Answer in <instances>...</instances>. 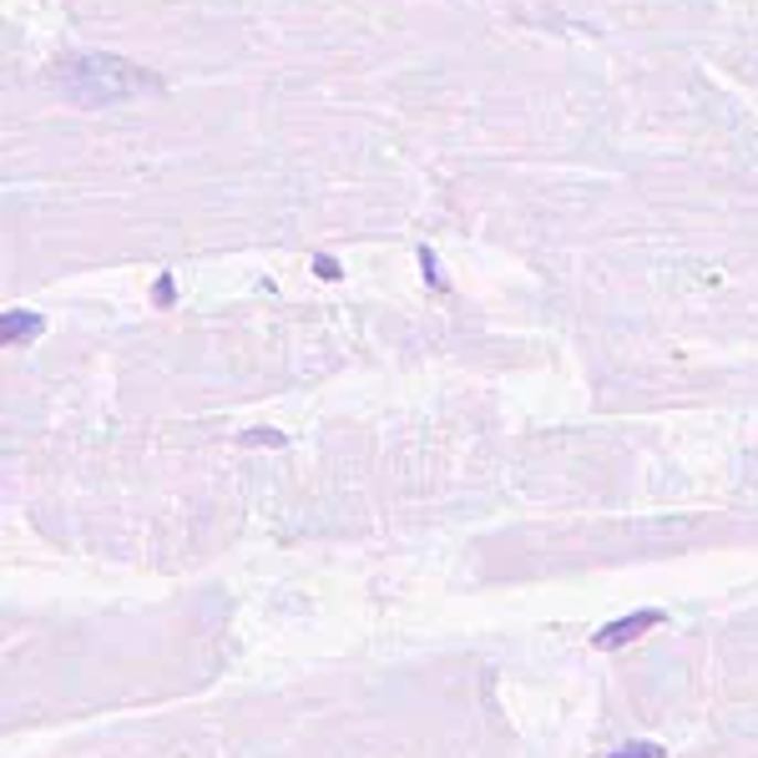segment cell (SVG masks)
I'll list each match as a JSON object with an SVG mask.
<instances>
[{
    "label": "cell",
    "instance_id": "1",
    "mask_svg": "<svg viewBox=\"0 0 758 758\" xmlns=\"http://www.w3.org/2000/svg\"><path fill=\"white\" fill-rule=\"evenodd\" d=\"M51 86H56L72 107H122V102H137V96H157L162 92V76L137 66L127 56H112V51H72L51 66Z\"/></svg>",
    "mask_w": 758,
    "mask_h": 758
},
{
    "label": "cell",
    "instance_id": "2",
    "mask_svg": "<svg viewBox=\"0 0 758 758\" xmlns=\"http://www.w3.org/2000/svg\"><path fill=\"white\" fill-rule=\"evenodd\" d=\"M652 628H663V612L657 607H648V612H632V617H622V622H607L602 632H597V648L602 652H612V648H628V642H638L642 632H652Z\"/></svg>",
    "mask_w": 758,
    "mask_h": 758
},
{
    "label": "cell",
    "instance_id": "3",
    "mask_svg": "<svg viewBox=\"0 0 758 758\" xmlns=\"http://www.w3.org/2000/svg\"><path fill=\"white\" fill-rule=\"evenodd\" d=\"M46 334V319L31 308H6L0 314V344H36Z\"/></svg>",
    "mask_w": 758,
    "mask_h": 758
},
{
    "label": "cell",
    "instance_id": "4",
    "mask_svg": "<svg viewBox=\"0 0 758 758\" xmlns=\"http://www.w3.org/2000/svg\"><path fill=\"white\" fill-rule=\"evenodd\" d=\"M607 758H667L657 744H628V748H617V754H607Z\"/></svg>",
    "mask_w": 758,
    "mask_h": 758
},
{
    "label": "cell",
    "instance_id": "5",
    "mask_svg": "<svg viewBox=\"0 0 758 758\" xmlns=\"http://www.w3.org/2000/svg\"><path fill=\"white\" fill-rule=\"evenodd\" d=\"M420 269H425V278L435 288H445V273H440V263H435V249H420Z\"/></svg>",
    "mask_w": 758,
    "mask_h": 758
},
{
    "label": "cell",
    "instance_id": "6",
    "mask_svg": "<svg viewBox=\"0 0 758 758\" xmlns=\"http://www.w3.org/2000/svg\"><path fill=\"white\" fill-rule=\"evenodd\" d=\"M314 269H319V278H339V263H334L329 253H319V259H314Z\"/></svg>",
    "mask_w": 758,
    "mask_h": 758
},
{
    "label": "cell",
    "instance_id": "7",
    "mask_svg": "<svg viewBox=\"0 0 758 758\" xmlns=\"http://www.w3.org/2000/svg\"><path fill=\"white\" fill-rule=\"evenodd\" d=\"M152 298H157V304H172V278H167V273H162V278H157V288H152Z\"/></svg>",
    "mask_w": 758,
    "mask_h": 758
}]
</instances>
